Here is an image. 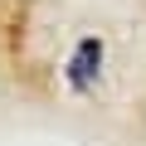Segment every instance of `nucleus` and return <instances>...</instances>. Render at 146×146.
<instances>
[{"instance_id":"f257e3e1","label":"nucleus","mask_w":146,"mask_h":146,"mask_svg":"<svg viewBox=\"0 0 146 146\" xmlns=\"http://www.w3.org/2000/svg\"><path fill=\"white\" fill-rule=\"evenodd\" d=\"M102 39L98 34H88V39H78V49H73V58H68V83L73 88H88L98 73H102Z\"/></svg>"}]
</instances>
